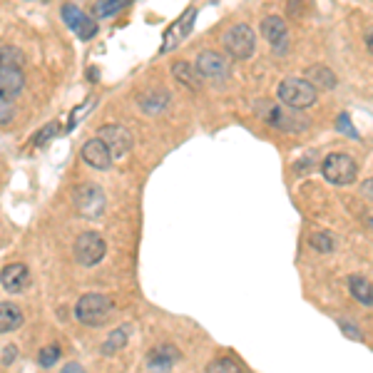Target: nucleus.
I'll return each instance as SVG.
<instances>
[{
	"mask_svg": "<svg viewBox=\"0 0 373 373\" xmlns=\"http://www.w3.org/2000/svg\"><path fill=\"white\" fill-rule=\"evenodd\" d=\"M83 159L93 169H110L112 167V154L105 147V142L100 137H93L83 145Z\"/></svg>",
	"mask_w": 373,
	"mask_h": 373,
	"instance_id": "obj_14",
	"label": "nucleus"
},
{
	"mask_svg": "<svg viewBox=\"0 0 373 373\" xmlns=\"http://www.w3.org/2000/svg\"><path fill=\"white\" fill-rule=\"evenodd\" d=\"M349 289L354 294L356 301H361L364 306H371L373 304V289H371V281L364 279L361 274H354L349 276Z\"/></svg>",
	"mask_w": 373,
	"mask_h": 373,
	"instance_id": "obj_19",
	"label": "nucleus"
},
{
	"mask_svg": "<svg viewBox=\"0 0 373 373\" xmlns=\"http://www.w3.org/2000/svg\"><path fill=\"white\" fill-rule=\"evenodd\" d=\"M63 20L80 40H90V38H95V35H98V23H95L90 15H85L80 8H75V5H65V8H63Z\"/></svg>",
	"mask_w": 373,
	"mask_h": 373,
	"instance_id": "obj_10",
	"label": "nucleus"
},
{
	"mask_svg": "<svg viewBox=\"0 0 373 373\" xmlns=\"http://www.w3.org/2000/svg\"><path fill=\"white\" fill-rule=\"evenodd\" d=\"M0 284L10 294H20L30 286V271L25 264H8L0 271Z\"/></svg>",
	"mask_w": 373,
	"mask_h": 373,
	"instance_id": "obj_13",
	"label": "nucleus"
},
{
	"mask_svg": "<svg viewBox=\"0 0 373 373\" xmlns=\"http://www.w3.org/2000/svg\"><path fill=\"white\" fill-rule=\"evenodd\" d=\"M276 95H279V100L286 105V107H294V110H306L311 107V105L316 103V90L311 88L309 83H306L304 78H286L279 83V88H276Z\"/></svg>",
	"mask_w": 373,
	"mask_h": 373,
	"instance_id": "obj_1",
	"label": "nucleus"
},
{
	"mask_svg": "<svg viewBox=\"0 0 373 373\" xmlns=\"http://www.w3.org/2000/svg\"><path fill=\"white\" fill-rule=\"evenodd\" d=\"M23 88H25L23 70H0V100L10 103V100L20 98Z\"/></svg>",
	"mask_w": 373,
	"mask_h": 373,
	"instance_id": "obj_15",
	"label": "nucleus"
},
{
	"mask_svg": "<svg viewBox=\"0 0 373 373\" xmlns=\"http://www.w3.org/2000/svg\"><path fill=\"white\" fill-rule=\"evenodd\" d=\"M206 373H241V366L234 359L224 356V359H214L206 366Z\"/></svg>",
	"mask_w": 373,
	"mask_h": 373,
	"instance_id": "obj_25",
	"label": "nucleus"
},
{
	"mask_svg": "<svg viewBox=\"0 0 373 373\" xmlns=\"http://www.w3.org/2000/svg\"><path fill=\"white\" fill-rule=\"evenodd\" d=\"M75 206H78V211L83 216H90V219H95V216H100L105 211V206H107V196H105L103 186L98 184H80L78 189H75Z\"/></svg>",
	"mask_w": 373,
	"mask_h": 373,
	"instance_id": "obj_6",
	"label": "nucleus"
},
{
	"mask_svg": "<svg viewBox=\"0 0 373 373\" xmlns=\"http://www.w3.org/2000/svg\"><path fill=\"white\" fill-rule=\"evenodd\" d=\"M264 117L271 127L281 130V132H304L309 127V120L301 115V110L294 107H281V105H264Z\"/></svg>",
	"mask_w": 373,
	"mask_h": 373,
	"instance_id": "obj_4",
	"label": "nucleus"
},
{
	"mask_svg": "<svg viewBox=\"0 0 373 373\" xmlns=\"http://www.w3.org/2000/svg\"><path fill=\"white\" fill-rule=\"evenodd\" d=\"M194 20H196V8H186L167 30H164V38H162V53H172L177 50L179 45L186 40V35L191 33L194 28Z\"/></svg>",
	"mask_w": 373,
	"mask_h": 373,
	"instance_id": "obj_8",
	"label": "nucleus"
},
{
	"mask_svg": "<svg viewBox=\"0 0 373 373\" xmlns=\"http://www.w3.org/2000/svg\"><path fill=\"white\" fill-rule=\"evenodd\" d=\"M261 35L266 38V43L274 48V53H284L286 45H289V30H286V23L279 18V15H269V18L261 20Z\"/></svg>",
	"mask_w": 373,
	"mask_h": 373,
	"instance_id": "obj_12",
	"label": "nucleus"
},
{
	"mask_svg": "<svg viewBox=\"0 0 373 373\" xmlns=\"http://www.w3.org/2000/svg\"><path fill=\"white\" fill-rule=\"evenodd\" d=\"M309 244L314 246L316 251H321V254H329V251H334L336 241H334V236H331L329 231H316V234H311Z\"/></svg>",
	"mask_w": 373,
	"mask_h": 373,
	"instance_id": "obj_24",
	"label": "nucleus"
},
{
	"mask_svg": "<svg viewBox=\"0 0 373 373\" xmlns=\"http://www.w3.org/2000/svg\"><path fill=\"white\" fill-rule=\"evenodd\" d=\"M306 83L311 85L314 90H334L336 88V75L331 73L326 65H311L309 70H306Z\"/></svg>",
	"mask_w": 373,
	"mask_h": 373,
	"instance_id": "obj_16",
	"label": "nucleus"
},
{
	"mask_svg": "<svg viewBox=\"0 0 373 373\" xmlns=\"http://www.w3.org/2000/svg\"><path fill=\"white\" fill-rule=\"evenodd\" d=\"M25 55L15 45H3L0 48V70H23Z\"/></svg>",
	"mask_w": 373,
	"mask_h": 373,
	"instance_id": "obj_21",
	"label": "nucleus"
},
{
	"mask_svg": "<svg viewBox=\"0 0 373 373\" xmlns=\"http://www.w3.org/2000/svg\"><path fill=\"white\" fill-rule=\"evenodd\" d=\"M10 120H13V107H10V103L0 100V125H8Z\"/></svg>",
	"mask_w": 373,
	"mask_h": 373,
	"instance_id": "obj_28",
	"label": "nucleus"
},
{
	"mask_svg": "<svg viewBox=\"0 0 373 373\" xmlns=\"http://www.w3.org/2000/svg\"><path fill=\"white\" fill-rule=\"evenodd\" d=\"M254 30L246 23H239L234 28H229V33L224 35V50L234 60H249L254 55Z\"/></svg>",
	"mask_w": 373,
	"mask_h": 373,
	"instance_id": "obj_5",
	"label": "nucleus"
},
{
	"mask_svg": "<svg viewBox=\"0 0 373 373\" xmlns=\"http://www.w3.org/2000/svg\"><path fill=\"white\" fill-rule=\"evenodd\" d=\"M341 331H346L351 339H364V336H361L359 331L354 329V324H349V321H341Z\"/></svg>",
	"mask_w": 373,
	"mask_h": 373,
	"instance_id": "obj_29",
	"label": "nucleus"
},
{
	"mask_svg": "<svg viewBox=\"0 0 373 373\" xmlns=\"http://www.w3.org/2000/svg\"><path fill=\"white\" fill-rule=\"evenodd\" d=\"M130 3H132V0H100V3L95 5V15H98V18H112L115 13L127 8Z\"/></svg>",
	"mask_w": 373,
	"mask_h": 373,
	"instance_id": "obj_23",
	"label": "nucleus"
},
{
	"mask_svg": "<svg viewBox=\"0 0 373 373\" xmlns=\"http://www.w3.org/2000/svg\"><path fill=\"white\" fill-rule=\"evenodd\" d=\"M112 299L105 294H85L75 306V316L85 326H100L112 314Z\"/></svg>",
	"mask_w": 373,
	"mask_h": 373,
	"instance_id": "obj_2",
	"label": "nucleus"
},
{
	"mask_svg": "<svg viewBox=\"0 0 373 373\" xmlns=\"http://www.w3.org/2000/svg\"><path fill=\"white\" fill-rule=\"evenodd\" d=\"M60 373H85V369L80 364H68V366H63V371Z\"/></svg>",
	"mask_w": 373,
	"mask_h": 373,
	"instance_id": "obj_30",
	"label": "nucleus"
},
{
	"mask_svg": "<svg viewBox=\"0 0 373 373\" xmlns=\"http://www.w3.org/2000/svg\"><path fill=\"white\" fill-rule=\"evenodd\" d=\"M127 341H130V331L125 329H115L112 334L107 336V341L103 344V356H112V354H117V351H122L125 346H127Z\"/></svg>",
	"mask_w": 373,
	"mask_h": 373,
	"instance_id": "obj_22",
	"label": "nucleus"
},
{
	"mask_svg": "<svg viewBox=\"0 0 373 373\" xmlns=\"http://www.w3.org/2000/svg\"><path fill=\"white\" fill-rule=\"evenodd\" d=\"M169 103V95L164 90H149V93L140 95V110L147 115H157L167 107Z\"/></svg>",
	"mask_w": 373,
	"mask_h": 373,
	"instance_id": "obj_18",
	"label": "nucleus"
},
{
	"mask_svg": "<svg viewBox=\"0 0 373 373\" xmlns=\"http://www.w3.org/2000/svg\"><path fill=\"white\" fill-rule=\"evenodd\" d=\"M172 75H174V80H177V83H182V85H186V88H191V90H199L201 78H199V73L194 70V65L174 63L172 65Z\"/></svg>",
	"mask_w": 373,
	"mask_h": 373,
	"instance_id": "obj_20",
	"label": "nucleus"
},
{
	"mask_svg": "<svg viewBox=\"0 0 373 373\" xmlns=\"http://www.w3.org/2000/svg\"><path fill=\"white\" fill-rule=\"evenodd\" d=\"M58 132H60V125H58V122H50L48 127H43L38 135H35V140H33L35 147H43V145H45V142H50V140H53Z\"/></svg>",
	"mask_w": 373,
	"mask_h": 373,
	"instance_id": "obj_27",
	"label": "nucleus"
},
{
	"mask_svg": "<svg viewBox=\"0 0 373 373\" xmlns=\"http://www.w3.org/2000/svg\"><path fill=\"white\" fill-rule=\"evenodd\" d=\"M321 174H324L331 184L344 186V184H351L356 179V174H359V164H356V159L351 157V154L334 152L324 159V164H321Z\"/></svg>",
	"mask_w": 373,
	"mask_h": 373,
	"instance_id": "obj_3",
	"label": "nucleus"
},
{
	"mask_svg": "<svg viewBox=\"0 0 373 373\" xmlns=\"http://www.w3.org/2000/svg\"><path fill=\"white\" fill-rule=\"evenodd\" d=\"M98 137L103 140L105 147L110 149L112 159L125 157V154L132 149V135H130V130L122 127V125H105V127H100Z\"/></svg>",
	"mask_w": 373,
	"mask_h": 373,
	"instance_id": "obj_9",
	"label": "nucleus"
},
{
	"mask_svg": "<svg viewBox=\"0 0 373 373\" xmlns=\"http://www.w3.org/2000/svg\"><path fill=\"white\" fill-rule=\"evenodd\" d=\"M20 326H23V311H20V306L3 301V304H0V334L18 331Z\"/></svg>",
	"mask_w": 373,
	"mask_h": 373,
	"instance_id": "obj_17",
	"label": "nucleus"
},
{
	"mask_svg": "<svg viewBox=\"0 0 373 373\" xmlns=\"http://www.w3.org/2000/svg\"><path fill=\"white\" fill-rule=\"evenodd\" d=\"M58 359H60V346H58V344L45 346V349L40 351V356H38L40 366H45V369H50V366L58 364Z\"/></svg>",
	"mask_w": 373,
	"mask_h": 373,
	"instance_id": "obj_26",
	"label": "nucleus"
},
{
	"mask_svg": "<svg viewBox=\"0 0 373 373\" xmlns=\"http://www.w3.org/2000/svg\"><path fill=\"white\" fill-rule=\"evenodd\" d=\"M194 70L199 73V78L221 80V78H226V75H229V63L224 60V55L206 50V53H199V55H196Z\"/></svg>",
	"mask_w": 373,
	"mask_h": 373,
	"instance_id": "obj_11",
	"label": "nucleus"
},
{
	"mask_svg": "<svg viewBox=\"0 0 373 373\" xmlns=\"http://www.w3.org/2000/svg\"><path fill=\"white\" fill-rule=\"evenodd\" d=\"M105 251H107V244H105L103 236L95 234V231H85V234H80L78 241H75V259L83 266L100 264Z\"/></svg>",
	"mask_w": 373,
	"mask_h": 373,
	"instance_id": "obj_7",
	"label": "nucleus"
}]
</instances>
